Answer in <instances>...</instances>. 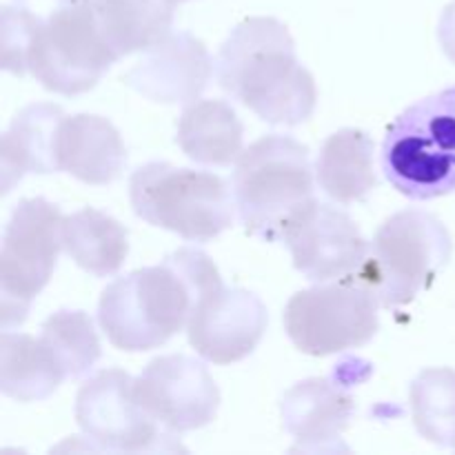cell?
Listing matches in <instances>:
<instances>
[{"mask_svg": "<svg viewBox=\"0 0 455 455\" xmlns=\"http://www.w3.org/2000/svg\"><path fill=\"white\" fill-rule=\"evenodd\" d=\"M218 287L222 278L212 258L182 247L160 265L107 284L98 302V323L116 349H158L187 329L196 305Z\"/></svg>", "mask_w": 455, "mask_h": 455, "instance_id": "obj_1", "label": "cell"}, {"mask_svg": "<svg viewBox=\"0 0 455 455\" xmlns=\"http://www.w3.org/2000/svg\"><path fill=\"white\" fill-rule=\"evenodd\" d=\"M218 84L234 100L271 124L296 127L315 109V80L296 56L287 25L275 18H247L216 56Z\"/></svg>", "mask_w": 455, "mask_h": 455, "instance_id": "obj_2", "label": "cell"}, {"mask_svg": "<svg viewBox=\"0 0 455 455\" xmlns=\"http://www.w3.org/2000/svg\"><path fill=\"white\" fill-rule=\"evenodd\" d=\"M231 191L244 231L278 243L287 222L314 200L309 149L291 136L260 138L235 160Z\"/></svg>", "mask_w": 455, "mask_h": 455, "instance_id": "obj_3", "label": "cell"}, {"mask_svg": "<svg viewBox=\"0 0 455 455\" xmlns=\"http://www.w3.org/2000/svg\"><path fill=\"white\" fill-rule=\"evenodd\" d=\"M382 173L411 200L455 194V84L422 98L387 129Z\"/></svg>", "mask_w": 455, "mask_h": 455, "instance_id": "obj_4", "label": "cell"}, {"mask_svg": "<svg viewBox=\"0 0 455 455\" xmlns=\"http://www.w3.org/2000/svg\"><path fill=\"white\" fill-rule=\"evenodd\" d=\"M451 253V234L434 213L404 209L382 222L363 267L351 278L367 287L380 307L398 309L431 287Z\"/></svg>", "mask_w": 455, "mask_h": 455, "instance_id": "obj_5", "label": "cell"}, {"mask_svg": "<svg viewBox=\"0 0 455 455\" xmlns=\"http://www.w3.org/2000/svg\"><path fill=\"white\" fill-rule=\"evenodd\" d=\"M138 218L189 243H209L234 225V191L220 176L169 163L142 164L129 180Z\"/></svg>", "mask_w": 455, "mask_h": 455, "instance_id": "obj_6", "label": "cell"}, {"mask_svg": "<svg viewBox=\"0 0 455 455\" xmlns=\"http://www.w3.org/2000/svg\"><path fill=\"white\" fill-rule=\"evenodd\" d=\"M118 60L102 36L92 0H74L40 20L27 69L47 92L78 96L96 87Z\"/></svg>", "mask_w": 455, "mask_h": 455, "instance_id": "obj_7", "label": "cell"}, {"mask_svg": "<svg viewBox=\"0 0 455 455\" xmlns=\"http://www.w3.org/2000/svg\"><path fill=\"white\" fill-rule=\"evenodd\" d=\"M60 209L44 198H27L13 207L0 251V314L3 331L20 327L31 302L47 287L62 249Z\"/></svg>", "mask_w": 455, "mask_h": 455, "instance_id": "obj_8", "label": "cell"}, {"mask_svg": "<svg viewBox=\"0 0 455 455\" xmlns=\"http://www.w3.org/2000/svg\"><path fill=\"white\" fill-rule=\"evenodd\" d=\"M376 300L355 278L318 284L291 296L284 307V331L307 355L342 354L373 340L380 329Z\"/></svg>", "mask_w": 455, "mask_h": 455, "instance_id": "obj_9", "label": "cell"}, {"mask_svg": "<svg viewBox=\"0 0 455 455\" xmlns=\"http://www.w3.org/2000/svg\"><path fill=\"white\" fill-rule=\"evenodd\" d=\"M76 422L100 451L151 453L182 449L133 395V378L102 369L83 382L76 395Z\"/></svg>", "mask_w": 455, "mask_h": 455, "instance_id": "obj_10", "label": "cell"}, {"mask_svg": "<svg viewBox=\"0 0 455 455\" xmlns=\"http://www.w3.org/2000/svg\"><path fill=\"white\" fill-rule=\"evenodd\" d=\"M283 243L291 251L293 267L318 284L358 274L371 244L349 213L318 198L287 222Z\"/></svg>", "mask_w": 455, "mask_h": 455, "instance_id": "obj_11", "label": "cell"}, {"mask_svg": "<svg viewBox=\"0 0 455 455\" xmlns=\"http://www.w3.org/2000/svg\"><path fill=\"white\" fill-rule=\"evenodd\" d=\"M133 395L169 434L207 427L220 407V389L200 360L185 354L160 355L133 378Z\"/></svg>", "mask_w": 455, "mask_h": 455, "instance_id": "obj_12", "label": "cell"}, {"mask_svg": "<svg viewBox=\"0 0 455 455\" xmlns=\"http://www.w3.org/2000/svg\"><path fill=\"white\" fill-rule=\"evenodd\" d=\"M358 364L347 360L331 376L302 380L284 394L280 411L284 429L296 438L291 451H347L340 435L355 411L351 389L358 382Z\"/></svg>", "mask_w": 455, "mask_h": 455, "instance_id": "obj_13", "label": "cell"}, {"mask_svg": "<svg viewBox=\"0 0 455 455\" xmlns=\"http://www.w3.org/2000/svg\"><path fill=\"white\" fill-rule=\"evenodd\" d=\"M267 324L269 314L256 293L222 284L196 305L187 338L207 363L234 364L256 351Z\"/></svg>", "mask_w": 455, "mask_h": 455, "instance_id": "obj_14", "label": "cell"}, {"mask_svg": "<svg viewBox=\"0 0 455 455\" xmlns=\"http://www.w3.org/2000/svg\"><path fill=\"white\" fill-rule=\"evenodd\" d=\"M213 71L216 60H212L203 40L189 31H172L147 49L145 56L124 74V83L154 102L189 105L207 89Z\"/></svg>", "mask_w": 455, "mask_h": 455, "instance_id": "obj_15", "label": "cell"}, {"mask_svg": "<svg viewBox=\"0 0 455 455\" xmlns=\"http://www.w3.org/2000/svg\"><path fill=\"white\" fill-rule=\"evenodd\" d=\"M58 169L84 185H111L127 164V149L118 129L102 116H65L58 129Z\"/></svg>", "mask_w": 455, "mask_h": 455, "instance_id": "obj_16", "label": "cell"}, {"mask_svg": "<svg viewBox=\"0 0 455 455\" xmlns=\"http://www.w3.org/2000/svg\"><path fill=\"white\" fill-rule=\"evenodd\" d=\"M65 111L52 102L25 107L12 120L0 142V187L7 196L27 173H56L58 129Z\"/></svg>", "mask_w": 455, "mask_h": 455, "instance_id": "obj_17", "label": "cell"}, {"mask_svg": "<svg viewBox=\"0 0 455 455\" xmlns=\"http://www.w3.org/2000/svg\"><path fill=\"white\" fill-rule=\"evenodd\" d=\"M244 127L225 100H191L178 120L176 142L187 158L209 167H229L243 154Z\"/></svg>", "mask_w": 455, "mask_h": 455, "instance_id": "obj_18", "label": "cell"}, {"mask_svg": "<svg viewBox=\"0 0 455 455\" xmlns=\"http://www.w3.org/2000/svg\"><path fill=\"white\" fill-rule=\"evenodd\" d=\"M376 147L360 129H340L324 140L315 163V178L324 194L340 204L363 200L376 189Z\"/></svg>", "mask_w": 455, "mask_h": 455, "instance_id": "obj_19", "label": "cell"}, {"mask_svg": "<svg viewBox=\"0 0 455 455\" xmlns=\"http://www.w3.org/2000/svg\"><path fill=\"white\" fill-rule=\"evenodd\" d=\"M67 371L43 338L3 331L0 338V391L18 403H38L49 398Z\"/></svg>", "mask_w": 455, "mask_h": 455, "instance_id": "obj_20", "label": "cell"}, {"mask_svg": "<svg viewBox=\"0 0 455 455\" xmlns=\"http://www.w3.org/2000/svg\"><path fill=\"white\" fill-rule=\"evenodd\" d=\"M107 44L118 58L147 52L172 34V0H92Z\"/></svg>", "mask_w": 455, "mask_h": 455, "instance_id": "obj_21", "label": "cell"}, {"mask_svg": "<svg viewBox=\"0 0 455 455\" xmlns=\"http://www.w3.org/2000/svg\"><path fill=\"white\" fill-rule=\"evenodd\" d=\"M62 249L80 269L96 278H107L120 271L127 260L129 235L116 218L87 207L65 216Z\"/></svg>", "mask_w": 455, "mask_h": 455, "instance_id": "obj_22", "label": "cell"}, {"mask_svg": "<svg viewBox=\"0 0 455 455\" xmlns=\"http://www.w3.org/2000/svg\"><path fill=\"white\" fill-rule=\"evenodd\" d=\"M411 416L418 434L438 447L455 449V371L425 369L409 389Z\"/></svg>", "mask_w": 455, "mask_h": 455, "instance_id": "obj_23", "label": "cell"}, {"mask_svg": "<svg viewBox=\"0 0 455 455\" xmlns=\"http://www.w3.org/2000/svg\"><path fill=\"white\" fill-rule=\"evenodd\" d=\"M40 338L56 354L69 378L87 376L102 355L93 320L84 311H56L43 323Z\"/></svg>", "mask_w": 455, "mask_h": 455, "instance_id": "obj_24", "label": "cell"}, {"mask_svg": "<svg viewBox=\"0 0 455 455\" xmlns=\"http://www.w3.org/2000/svg\"><path fill=\"white\" fill-rule=\"evenodd\" d=\"M40 25V18L25 7H3L0 18V47H3V69L9 74L25 76L31 40Z\"/></svg>", "mask_w": 455, "mask_h": 455, "instance_id": "obj_25", "label": "cell"}, {"mask_svg": "<svg viewBox=\"0 0 455 455\" xmlns=\"http://www.w3.org/2000/svg\"><path fill=\"white\" fill-rule=\"evenodd\" d=\"M438 40L444 56H447L451 62H455V0L451 4L444 7L443 16H440Z\"/></svg>", "mask_w": 455, "mask_h": 455, "instance_id": "obj_26", "label": "cell"}, {"mask_svg": "<svg viewBox=\"0 0 455 455\" xmlns=\"http://www.w3.org/2000/svg\"><path fill=\"white\" fill-rule=\"evenodd\" d=\"M172 3H176V4H178V3H187V0H172Z\"/></svg>", "mask_w": 455, "mask_h": 455, "instance_id": "obj_27", "label": "cell"}, {"mask_svg": "<svg viewBox=\"0 0 455 455\" xmlns=\"http://www.w3.org/2000/svg\"><path fill=\"white\" fill-rule=\"evenodd\" d=\"M62 3H74V0H62Z\"/></svg>", "mask_w": 455, "mask_h": 455, "instance_id": "obj_28", "label": "cell"}]
</instances>
